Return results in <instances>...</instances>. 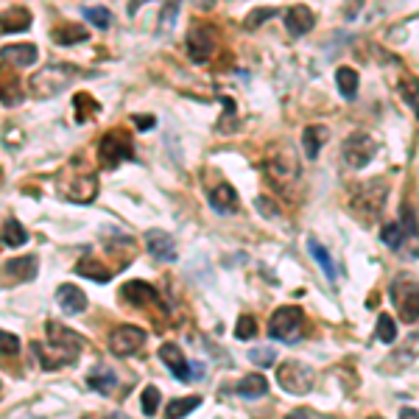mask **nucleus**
<instances>
[{"label":"nucleus","mask_w":419,"mask_h":419,"mask_svg":"<svg viewBox=\"0 0 419 419\" xmlns=\"http://www.w3.org/2000/svg\"><path fill=\"white\" fill-rule=\"evenodd\" d=\"M79 76H82V70L73 67V64H64V62L45 64V67H39L37 73L28 79V95L34 101L56 98L59 93H64L70 84H73Z\"/></svg>","instance_id":"f257e3e1"},{"label":"nucleus","mask_w":419,"mask_h":419,"mask_svg":"<svg viewBox=\"0 0 419 419\" xmlns=\"http://www.w3.org/2000/svg\"><path fill=\"white\" fill-rule=\"evenodd\" d=\"M358 73L353 67H338L335 70V84H338V93L346 98V101H353L358 95Z\"/></svg>","instance_id":"b1692460"},{"label":"nucleus","mask_w":419,"mask_h":419,"mask_svg":"<svg viewBox=\"0 0 419 419\" xmlns=\"http://www.w3.org/2000/svg\"><path fill=\"white\" fill-rule=\"evenodd\" d=\"M274 358H277V353H274V349H268V346H254V349H249V361L257 364V366H271Z\"/></svg>","instance_id":"c9c22d12"},{"label":"nucleus","mask_w":419,"mask_h":419,"mask_svg":"<svg viewBox=\"0 0 419 419\" xmlns=\"http://www.w3.org/2000/svg\"><path fill=\"white\" fill-rule=\"evenodd\" d=\"M235 391H238L241 397H246V400H257V397L268 394V380H266L260 372H252V375H246V378L238 380Z\"/></svg>","instance_id":"5701e85b"},{"label":"nucleus","mask_w":419,"mask_h":419,"mask_svg":"<svg viewBox=\"0 0 419 419\" xmlns=\"http://www.w3.org/2000/svg\"><path fill=\"white\" fill-rule=\"evenodd\" d=\"M87 383H90L98 394H112L115 386H118V378H115L112 369H101V372H93V375L87 378Z\"/></svg>","instance_id":"c756f323"},{"label":"nucleus","mask_w":419,"mask_h":419,"mask_svg":"<svg viewBox=\"0 0 419 419\" xmlns=\"http://www.w3.org/2000/svg\"><path fill=\"white\" fill-rule=\"evenodd\" d=\"M271 15H274V9H257V12H252V17L246 20V28H257V26L266 23Z\"/></svg>","instance_id":"a19ab883"},{"label":"nucleus","mask_w":419,"mask_h":419,"mask_svg":"<svg viewBox=\"0 0 419 419\" xmlns=\"http://www.w3.org/2000/svg\"><path fill=\"white\" fill-rule=\"evenodd\" d=\"M402 227L400 224H386L383 227V243L389 246V249H400V243H402Z\"/></svg>","instance_id":"4c0bfd02"},{"label":"nucleus","mask_w":419,"mask_h":419,"mask_svg":"<svg viewBox=\"0 0 419 419\" xmlns=\"http://www.w3.org/2000/svg\"><path fill=\"white\" fill-rule=\"evenodd\" d=\"M39 266H37V257H15L3 266V277L15 279V283H31L37 277Z\"/></svg>","instance_id":"6ab92c4d"},{"label":"nucleus","mask_w":419,"mask_h":419,"mask_svg":"<svg viewBox=\"0 0 419 419\" xmlns=\"http://www.w3.org/2000/svg\"><path fill=\"white\" fill-rule=\"evenodd\" d=\"M308 252L313 254V260L322 266V271H324V277L330 279V283H335V263H333V257H330V252L319 243V241H308Z\"/></svg>","instance_id":"a878e982"},{"label":"nucleus","mask_w":419,"mask_h":419,"mask_svg":"<svg viewBox=\"0 0 419 419\" xmlns=\"http://www.w3.org/2000/svg\"><path fill=\"white\" fill-rule=\"evenodd\" d=\"M179 6H182V0H165V3H162V15H160V26H157L160 34H171L174 31L176 17H179Z\"/></svg>","instance_id":"c85d7f7f"},{"label":"nucleus","mask_w":419,"mask_h":419,"mask_svg":"<svg viewBox=\"0 0 419 419\" xmlns=\"http://www.w3.org/2000/svg\"><path fill=\"white\" fill-rule=\"evenodd\" d=\"M56 305L67 316H79V313L87 310V294L79 286H73V283H64V286L56 288Z\"/></svg>","instance_id":"4468645a"},{"label":"nucleus","mask_w":419,"mask_h":419,"mask_svg":"<svg viewBox=\"0 0 419 419\" xmlns=\"http://www.w3.org/2000/svg\"><path fill=\"white\" fill-rule=\"evenodd\" d=\"M160 361L168 366V372L176 378V380H182V383H187V380H193V372H190V364H187V358H185V353L176 346V344H162L160 346Z\"/></svg>","instance_id":"ddd939ff"},{"label":"nucleus","mask_w":419,"mask_h":419,"mask_svg":"<svg viewBox=\"0 0 419 419\" xmlns=\"http://www.w3.org/2000/svg\"><path fill=\"white\" fill-rule=\"evenodd\" d=\"M149 3H165V0H129V15L137 17V12L143 6H149Z\"/></svg>","instance_id":"79ce46f5"},{"label":"nucleus","mask_w":419,"mask_h":419,"mask_svg":"<svg viewBox=\"0 0 419 419\" xmlns=\"http://www.w3.org/2000/svg\"><path fill=\"white\" fill-rule=\"evenodd\" d=\"M386 198H389V185L386 179H369L358 187H353V198H349V204H353V213L364 221V224H372L386 207Z\"/></svg>","instance_id":"7ed1b4c3"},{"label":"nucleus","mask_w":419,"mask_h":419,"mask_svg":"<svg viewBox=\"0 0 419 419\" xmlns=\"http://www.w3.org/2000/svg\"><path fill=\"white\" fill-rule=\"evenodd\" d=\"M216 48H218V31L213 26L198 23L185 37V50H187L190 62H196V64H204L207 59H213Z\"/></svg>","instance_id":"6e6552de"},{"label":"nucleus","mask_w":419,"mask_h":419,"mask_svg":"<svg viewBox=\"0 0 419 419\" xmlns=\"http://www.w3.org/2000/svg\"><path fill=\"white\" fill-rule=\"evenodd\" d=\"M277 383L288 394H308L316 383V372L305 361H283L277 369Z\"/></svg>","instance_id":"0eeeda50"},{"label":"nucleus","mask_w":419,"mask_h":419,"mask_svg":"<svg viewBox=\"0 0 419 419\" xmlns=\"http://www.w3.org/2000/svg\"><path fill=\"white\" fill-rule=\"evenodd\" d=\"M76 274L90 277V279H95V283H106V279L112 277V271L104 268V266H101L98 260H93V257H82V260L76 263Z\"/></svg>","instance_id":"bb28decb"},{"label":"nucleus","mask_w":419,"mask_h":419,"mask_svg":"<svg viewBox=\"0 0 419 419\" xmlns=\"http://www.w3.org/2000/svg\"><path fill=\"white\" fill-rule=\"evenodd\" d=\"M134 157V146H131V137L126 131H106L101 137V146H98V160L104 168H118L120 162Z\"/></svg>","instance_id":"9d476101"},{"label":"nucleus","mask_w":419,"mask_h":419,"mask_svg":"<svg viewBox=\"0 0 419 419\" xmlns=\"http://www.w3.org/2000/svg\"><path fill=\"white\" fill-rule=\"evenodd\" d=\"M50 37H53L56 45H76V42H84V39H87V31H84L82 26L64 23V26H56Z\"/></svg>","instance_id":"393cba45"},{"label":"nucleus","mask_w":419,"mask_h":419,"mask_svg":"<svg viewBox=\"0 0 419 419\" xmlns=\"http://www.w3.org/2000/svg\"><path fill=\"white\" fill-rule=\"evenodd\" d=\"M402 227H408V238H416V216L411 204H402Z\"/></svg>","instance_id":"58836bf2"},{"label":"nucleus","mask_w":419,"mask_h":419,"mask_svg":"<svg viewBox=\"0 0 419 419\" xmlns=\"http://www.w3.org/2000/svg\"><path fill=\"white\" fill-rule=\"evenodd\" d=\"M26 241H28L26 227H23L17 218H6V224H3V243L12 246V249H17V246H23Z\"/></svg>","instance_id":"cd10ccee"},{"label":"nucleus","mask_w":419,"mask_h":419,"mask_svg":"<svg viewBox=\"0 0 419 419\" xmlns=\"http://www.w3.org/2000/svg\"><path fill=\"white\" fill-rule=\"evenodd\" d=\"M254 204H257V210H260V213H263L266 218H277V216H279V207H277V204H271V201H268V196H260Z\"/></svg>","instance_id":"ea45409f"},{"label":"nucleus","mask_w":419,"mask_h":419,"mask_svg":"<svg viewBox=\"0 0 419 419\" xmlns=\"http://www.w3.org/2000/svg\"><path fill=\"white\" fill-rule=\"evenodd\" d=\"M45 335H48V346H50V358H42L45 369H59L64 364H73L82 355V335H76L73 330H67L59 322H48L45 324Z\"/></svg>","instance_id":"f03ea898"},{"label":"nucleus","mask_w":419,"mask_h":419,"mask_svg":"<svg viewBox=\"0 0 419 419\" xmlns=\"http://www.w3.org/2000/svg\"><path fill=\"white\" fill-rule=\"evenodd\" d=\"M131 120H134V123H137V129H143V131H146V129H151V126H154V118H151V115H143V118H140V115H134V118H131Z\"/></svg>","instance_id":"37998d69"},{"label":"nucleus","mask_w":419,"mask_h":419,"mask_svg":"<svg viewBox=\"0 0 419 419\" xmlns=\"http://www.w3.org/2000/svg\"><path fill=\"white\" fill-rule=\"evenodd\" d=\"M20 355V338L15 333L0 330V358H17Z\"/></svg>","instance_id":"2f4dec72"},{"label":"nucleus","mask_w":419,"mask_h":419,"mask_svg":"<svg viewBox=\"0 0 419 419\" xmlns=\"http://www.w3.org/2000/svg\"><path fill=\"white\" fill-rule=\"evenodd\" d=\"M201 405V397H179V400H171L168 408H165V416L176 419V416H187L190 411H196Z\"/></svg>","instance_id":"7c9ffc66"},{"label":"nucleus","mask_w":419,"mask_h":419,"mask_svg":"<svg viewBox=\"0 0 419 419\" xmlns=\"http://www.w3.org/2000/svg\"><path fill=\"white\" fill-rule=\"evenodd\" d=\"M140 397H143V413H146V416H154V413H157V405H160V389H157V386H146Z\"/></svg>","instance_id":"f704fd0d"},{"label":"nucleus","mask_w":419,"mask_h":419,"mask_svg":"<svg viewBox=\"0 0 419 419\" xmlns=\"http://www.w3.org/2000/svg\"><path fill=\"white\" fill-rule=\"evenodd\" d=\"M254 335H257V322H254L252 316H241V319H238V327H235V338L249 341V338H254Z\"/></svg>","instance_id":"e433bc0d"},{"label":"nucleus","mask_w":419,"mask_h":419,"mask_svg":"<svg viewBox=\"0 0 419 419\" xmlns=\"http://www.w3.org/2000/svg\"><path fill=\"white\" fill-rule=\"evenodd\" d=\"M266 176H268V182H271L274 187H279V190H291L294 182L299 179V162H297L288 151H279V154H274V157L268 160Z\"/></svg>","instance_id":"f8f14e48"},{"label":"nucleus","mask_w":419,"mask_h":419,"mask_svg":"<svg viewBox=\"0 0 419 419\" xmlns=\"http://www.w3.org/2000/svg\"><path fill=\"white\" fill-rule=\"evenodd\" d=\"M207 198H210V207H213L216 213H224V216H227V213H232V210H238V193H235V187L227 185V182H221Z\"/></svg>","instance_id":"4be33fe9"},{"label":"nucleus","mask_w":419,"mask_h":419,"mask_svg":"<svg viewBox=\"0 0 419 419\" xmlns=\"http://www.w3.org/2000/svg\"><path fill=\"white\" fill-rule=\"evenodd\" d=\"M283 23H286V28H288L294 37H305L308 31H313L316 15H313L308 6H291V9H286Z\"/></svg>","instance_id":"f3484780"},{"label":"nucleus","mask_w":419,"mask_h":419,"mask_svg":"<svg viewBox=\"0 0 419 419\" xmlns=\"http://www.w3.org/2000/svg\"><path fill=\"white\" fill-rule=\"evenodd\" d=\"M146 330L143 327H137V324H120L109 333V349H112V355L118 358H129L134 355L137 349H143L146 344Z\"/></svg>","instance_id":"9b49d317"},{"label":"nucleus","mask_w":419,"mask_h":419,"mask_svg":"<svg viewBox=\"0 0 419 419\" xmlns=\"http://www.w3.org/2000/svg\"><path fill=\"white\" fill-rule=\"evenodd\" d=\"M56 190L62 193V198L76 201V204H87L98 196V179L93 171H82V168H64L56 176Z\"/></svg>","instance_id":"20e7f679"},{"label":"nucleus","mask_w":419,"mask_h":419,"mask_svg":"<svg viewBox=\"0 0 419 419\" xmlns=\"http://www.w3.org/2000/svg\"><path fill=\"white\" fill-rule=\"evenodd\" d=\"M327 140H330V129L327 126H305L302 129V149H305L308 160L319 157V151L324 149Z\"/></svg>","instance_id":"412c9836"},{"label":"nucleus","mask_w":419,"mask_h":419,"mask_svg":"<svg viewBox=\"0 0 419 419\" xmlns=\"http://www.w3.org/2000/svg\"><path fill=\"white\" fill-rule=\"evenodd\" d=\"M0 56H3L9 64H15V67H31L39 59V50L31 42H17V45H3V48H0Z\"/></svg>","instance_id":"a211bd4d"},{"label":"nucleus","mask_w":419,"mask_h":419,"mask_svg":"<svg viewBox=\"0 0 419 419\" xmlns=\"http://www.w3.org/2000/svg\"><path fill=\"white\" fill-rule=\"evenodd\" d=\"M389 299H391V305L397 308V313L405 324H416V319H419V308H416L419 305V291H416L413 277H408V274L394 277V283L389 286Z\"/></svg>","instance_id":"423d86ee"},{"label":"nucleus","mask_w":419,"mask_h":419,"mask_svg":"<svg viewBox=\"0 0 419 419\" xmlns=\"http://www.w3.org/2000/svg\"><path fill=\"white\" fill-rule=\"evenodd\" d=\"M84 20L93 23L95 28H109L112 15H109V9H104V6H90V9H84Z\"/></svg>","instance_id":"473e14b6"},{"label":"nucleus","mask_w":419,"mask_h":419,"mask_svg":"<svg viewBox=\"0 0 419 419\" xmlns=\"http://www.w3.org/2000/svg\"><path fill=\"white\" fill-rule=\"evenodd\" d=\"M120 297L134 308H143V305H154L160 299V291L151 283H146V279H131V283L120 288Z\"/></svg>","instance_id":"dca6fc26"},{"label":"nucleus","mask_w":419,"mask_h":419,"mask_svg":"<svg viewBox=\"0 0 419 419\" xmlns=\"http://www.w3.org/2000/svg\"><path fill=\"white\" fill-rule=\"evenodd\" d=\"M146 249H149V254H151L154 260H160V263H174V260H176V243H174V238H171L168 232H162V230H149V232H146Z\"/></svg>","instance_id":"2eb2a0df"},{"label":"nucleus","mask_w":419,"mask_h":419,"mask_svg":"<svg viewBox=\"0 0 419 419\" xmlns=\"http://www.w3.org/2000/svg\"><path fill=\"white\" fill-rule=\"evenodd\" d=\"M378 338H380L383 344H391V341L397 338V327H394V319H391L389 313H380V316H378Z\"/></svg>","instance_id":"72a5a7b5"},{"label":"nucleus","mask_w":419,"mask_h":419,"mask_svg":"<svg viewBox=\"0 0 419 419\" xmlns=\"http://www.w3.org/2000/svg\"><path fill=\"white\" fill-rule=\"evenodd\" d=\"M305 333V313L299 305H283L277 308L268 319V335L274 341H286V344H294L299 341Z\"/></svg>","instance_id":"39448f33"},{"label":"nucleus","mask_w":419,"mask_h":419,"mask_svg":"<svg viewBox=\"0 0 419 419\" xmlns=\"http://www.w3.org/2000/svg\"><path fill=\"white\" fill-rule=\"evenodd\" d=\"M378 154V143L372 140V134L366 131H355V134H349L344 140V146H341V157L349 168H366Z\"/></svg>","instance_id":"1a4fd4ad"},{"label":"nucleus","mask_w":419,"mask_h":419,"mask_svg":"<svg viewBox=\"0 0 419 419\" xmlns=\"http://www.w3.org/2000/svg\"><path fill=\"white\" fill-rule=\"evenodd\" d=\"M31 28V12L28 9H6L0 12V34H20V31H28Z\"/></svg>","instance_id":"aec40b11"}]
</instances>
